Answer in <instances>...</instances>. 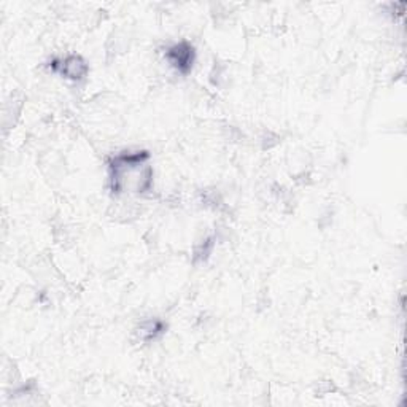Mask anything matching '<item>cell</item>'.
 Instances as JSON below:
<instances>
[{
	"mask_svg": "<svg viewBox=\"0 0 407 407\" xmlns=\"http://www.w3.org/2000/svg\"><path fill=\"white\" fill-rule=\"evenodd\" d=\"M166 58L180 74H188L194 64V48L186 41H181L167 50Z\"/></svg>",
	"mask_w": 407,
	"mask_h": 407,
	"instance_id": "2",
	"label": "cell"
},
{
	"mask_svg": "<svg viewBox=\"0 0 407 407\" xmlns=\"http://www.w3.org/2000/svg\"><path fill=\"white\" fill-rule=\"evenodd\" d=\"M161 333H163V323L156 320L146 321L144 323L142 328H140V334H142L145 341H154Z\"/></svg>",
	"mask_w": 407,
	"mask_h": 407,
	"instance_id": "4",
	"label": "cell"
},
{
	"mask_svg": "<svg viewBox=\"0 0 407 407\" xmlns=\"http://www.w3.org/2000/svg\"><path fill=\"white\" fill-rule=\"evenodd\" d=\"M150 154L146 151L123 153L114 158L110 164L111 189L114 193H121L123 189L132 186L137 193H145L151 185V169L146 164Z\"/></svg>",
	"mask_w": 407,
	"mask_h": 407,
	"instance_id": "1",
	"label": "cell"
},
{
	"mask_svg": "<svg viewBox=\"0 0 407 407\" xmlns=\"http://www.w3.org/2000/svg\"><path fill=\"white\" fill-rule=\"evenodd\" d=\"M51 67L70 80H81L88 74V66L80 56H67L66 59L53 61Z\"/></svg>",
	"mask_w": 407,
	"mask_h": 407,
	"instance_id": "3",
	"label": "cell"
}]
</instances>
